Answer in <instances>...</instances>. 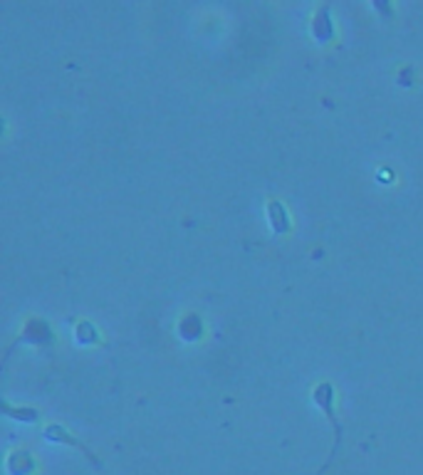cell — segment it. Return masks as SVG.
I'll use <instances>...</instances> for the list:
<instances>
[{"label": "cell", "mask_w": 423, "mask_h": 475, "mask_svg": "<svg viewBox=\"0 0 423 475\" xmlns=\"http://www.w3.org/2000/svg\"><path fill=\"white\" fill-rule=\"evenodd\" d=\"M312 399H315L317 409L325 411V419H327L329 424H332V428H334V446H332V451H329L327 463L320 468V471H317V475H325V471H327L329 466H332L334 458H337L339 448H342L344 428H342V424H339V421H337V414H334V386L329 384V381H322V384H317V386H315V391H312Z\"/></svg>", "instance_id": "cell-1"}, {"label": "cell", "mask_w": 423, "mask_h": 475, "mask_svg": "<svg viewBox=\"0 0 423 475\" xmlns=\"http://www.w3.org/2000/svg\"><path fill=\"white\" fill-rule=\"evenodd\" d=\"M45 438L47 441H57V443H67V446H72V448H77V451H82L85 453L87 458H90V461L94 463V466L97 468H102V463L97 461V458H94V453L90 451V448L85 446V443L80 441V438H75L72 436L70 431H67V428H62V426H57V424H52V426H47L45 428Z\"/></svg>", "instance_id": "cell-2"}]
</instances>
